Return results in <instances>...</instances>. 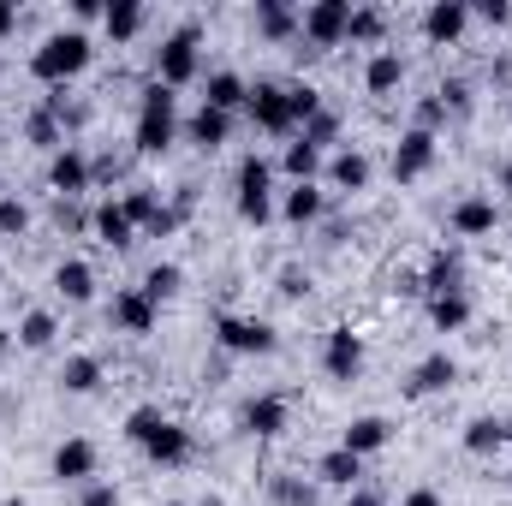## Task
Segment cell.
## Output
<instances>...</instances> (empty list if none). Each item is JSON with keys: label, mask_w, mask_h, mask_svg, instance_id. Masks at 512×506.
<instances>
[{"label": "cell", "mask_w": 512, "mask_h": 506, "mask_svg": "<svg viewBox=\"0 0 512 506\" xmlns=\"http://www.w3.org/2000/svg\"><path fill=\"white\" fill-rule=\"evenodd\" d=\"M102 30H108V42H131V36L143 30V6H137V0H108Z\"/></svg>", "instance_id": "cell-31"}, {"label": "cell", "mask_w": 512, "mask_h": 506, "mask_svg": "<svg viewBox=\"0 0 512 506\" xmlns=\"http://www.w3.org/2000/svg\"><path fill=\"white\" fill-rule=\"evenodd\" d=\"M90 227H96V239H102L108 251H131V245H137V227H131V215L120 203H96Z\"/></svg>", "instance_id": "cell-20"}, {"label": "cell", "mask_w": 512, "mask_h": 506, "mask_svg": "<svg viewBox=\"0 0 512 506\" xmlns=\"http://www.w3.org/2000/svg\"><path fill=\"white\" fill-rule=\"evenodd\" d=\"M54 334H60L54 310H24V322H18V346H30V352H48V346H54Z\"/></svg>", "instance_id": "cell-33"}, {"label": "cell", "mask_w": 512, "mask_h": 506, "mask_svg": "<svg viewBox=\"0 0 512 506\" xmlns=\"http://www.w3.org/2000/svg\"><path fill=\"white\" fill-rule=\"evenodd\" d=\"M507 483H512V477H507Z\"/></svg>", "instance_id": "cell-57"}, {"label": "cell", "mask_w": 512, "mask_h": 506, "mask_svg": "<svg viewBox=\"0 0 512 506\" xmlns=\"http://www.w3.org/2000/svg\"><path fill=\"white\" fill-rule=\"evenodd\" d=\"M346 36H352V42H376V36H382V12H376V6H352Z\"/></svg>", "instance_id": "cell-40"}, {"label": "cell", "mask_w": 512, "mask_h": 506, "mask_svg": "<svg viewBox=\"0 0 512 506\" xmlns=\"http://www.w3.org/2000/svg\"><path fill=\"white\" fill-rule=\"evenodd\" d=\"M280 167L292 173V185H316V173H322V149H310V143L298 137V143H286Z\"/></svg>", "instance_id": "cell-32"}, {"label": "cell", "mask_w": 512, "mask_h": 506, "mask_svg": "<svg viewBox=\"0 0 512 506\" xmlns=\"http://www.w3.org/2000/svg\"><path fill=\"white\" fill-rule=\"evenodd\" d=\"M54 477H60V483H72V489L96 483V447H90L84 435L60 441V447H54Z\"/></svg>", "instance_id": "cell-13"}, {"label": "cell", "mask_w": 512, "mask_h": 506, "mask_svg": "<svg viewBox=\"0 0 512 506\" xmlns=\"http://www.w3.org/2000/svg\"><path fill=\"white\" fill-rule=\"evenodd\" d=\"M286 96H292V120H298V131L322 114V90H310V84H286Z\"/></svg>", "instance_id": "cell-37"}, {"label": "cell", "mask_w": 512, "mask_h": 506, "mask_svg": "<svg viewBox=\"0 0 512 506\" xmlns=\"http://www.w3.org/2000/svg\"><path fill=\"white\" fill-rule=\"evenodd\" d=\"M501 191H507V197H512V161H507V167H501Z\"/></svg>", "instance_id": "cell-52"}, {"label": "cell", "mask_w": 512, "mask_h": 506, "mask_svg": "<svg viewBox=\"0 0 512 506\" xmlns=\"http://www.w3.org/2000/svg\"><path fill=\"white\" fill-rule=\"evenodd\" d=\"M24 227H30V209H24L18 197H0V233H6V239H18Z\"/></svg>", "instance_id": "cell-43"}, {"label": "cell", "mask_w": 512, "mask_h": 506, "mask_svg": "<svg viewBox=\"0 0 512 506\" xmlns=\"http://www.w3.org/2000/svg\"><path fill=\"white\" fill-rule=\"evenodd\" d=\"M120 209L131 215V227H149L161 203H155V191H149V185H131V191H126V203H120Z\"/></svg>", "instance_id": "cell-38"}, {"label": "cell", "mask_w": 512, "mask_h": 506, "mask_svg": "<svg viewBox=\"0 0 512 506\" xmlns=\"http://www.w3.org/2000/svg\"><path fill=\"white\" fill-rule=\"evenodd\" d=\"M435 102H441L447 114H471V84H465V78H447V84L435 90Z\"/></svg>", "instance_id": "cell-42"}, {"label": "cell", "mask_w": 512, "mask_h": 506, "mask_svg": "<svg viewBox=\"0 0 512 506\" xmlns=\"http://www.w3.org/2000/svg\"><path fill=\"white\" fill-rule=\"evenodd\" d=\"M0 197H6V191H0Z\"/></svg>", "instance_id": "cell-56"}, {"label": "cell", "mask_w": 512, "mask_h": 506, "mask_svg": "<svg viewBox=\"0 0 512 506\" xmlns=\"http://www.w3.org/2000/svg\"><path fill=\"white\" fill-rule=\"evenodd\" d=\"M316 477H322L328 489H358V483H364V459L346 453V447H334V453L316 459Z\"/></svg>", "instance_id": "cell-25"}, {"label": "cell", "mask_w": 512, "mask_h": 506, "mask_svg": "<svg viewBox=\"0 0 512 506\" xmlns=\"http://www.w3.org/2000/svg\"><path fill=\"white\" fill-rule=\"evenodd\" d=\"M197 24H179L161 48H155V84H167V90H179V84H191L197 72H203V54H197Z\"/></svg>", "instance_id": "cell-3"}, {"label": "cell", "mask_w": 512, "mask_h": 506, "mask_svg": "<svg viewBox=\"0 0 512 506\" xmlns=\"http://www.w3.org/2000/svg\"><path fill=\"white\" fill-rule=\"evenodd\" d=\"M30 143H42V149H66V143H60V120H54V108H36V114H30Z\"/></svg>", "instance_id": "cell-39"}, {"label": "cell", "mask_w": 512, "mask_h": 506, "mask_svg": "<svg viewBox=\"0 0 512 506\" xmlns=\"http://www.w3.org/2000/svg\"><path fill=\"white\" fill-rule=\"evenodd\" d=\"M471 18H483V24H507L512 6H507V0H477V6H471Z\"/></svg>", "instance_id": "cell-46"}, {"label": "cell", "mask_w": 512, "mask_h": 506, "mask_svg": "<svg viewBox=\"0 0 512 506\" xmlns=\"http://www.w3.org/2000/svg\"><path fill=\"white\" fill-rule=\"evenodd\" d=\"M137 447H143L155 465H185V459H191V429H185V423H173V417H161Z\"/></svg>", "instance_id": "cell-11"}, {"label": "cell", "mask_w": 512, "mask_h": 506, "mask_svg": "<svg viewBox=\"0 0 512 506\" xmlns=\"http://www.w3.org/2000/svg\"><path fill=\"white\" fill-rule=\"evenodd\" d=\"M387 441H393V423L376 417V411H370V417H352V423H346V435H340V447H346V453H358V459L382 453Z\"/></svg>", "instance_id": "cell-17"}, {"label": "cell", "mask_w": 512, "mask_h": 506, "mask_svg": "<svg viewBox=\"0 0 512 506\" xmlns=\"http://www.w3.org/2000/svg\"><path fill=\"white\" fill-rule=\"evenodd\" d=\"M12 24H18V6H12V0H0V36H6Z\"/></svg>", "instance_id": "cell-51"}, {"label": "cell", "mask_w": 512, "mask_h": 506, "mask_svg": "<svg viewBox=\"0 0 512 506\" xmlns=\"http://www.w3.org/2000/svg\"><path fill=\"white\" fill-rule=\"evenodd\" d=\"M48 185L60 191V203H72L78 191H90V161H84V149H54V161H48Z\"/></svg>", "instance_id": "cell-12"}, {"label": "cell", "mask_w": 512, "mask_h": 506, "mask_svg": "<svg viewBox=\"0 0 512 506\" xmlns=\"http://www.w3.org/2000/svg\"><path fill=\"white\" fill-rule=\"evenodd\" d=\"M60 387H66V393H96V387H102V358H90V352L66 358V370H60Z\"/></svg>", "instance_id": "cell-34"}, {"label": "cell", "mask_w": 512, "mask_h": 506, "mask_svg": "<svg viewBox=\"0 0 512 506\" xmlns=\"http://www.w3.org/2000/svg\"><path fill=\"white\" fill-rule=\"evenodd\" d=\"M495 227H501V203H495V197L471 191V197L453 203V233H459V239H489Z\"/></svg>", "instance_id": "cell-10"}, {"label": "cell", "mask_w": 512, "mask_h": 506, "mask_svg": "<svg viewBox=\"0 0 512 506\" xmlns=\"http://www.w3.org/2000/svg\"><path fill=\"white\" fill-rule=\"evenodd\" d=\"M322 370H328L334 381H358V370H364V334H352L346 322H340V328H328Z\"/></svg>", "instance_id": "cell-9"}, {"label": "cell", "mask_w": 512, "mask_h": 506, "mask_svg": "<svg viewBox=\"0 0 512 506\" xmlns=\"http://www.w3.org/2000/svg\"><path fill=\"white\" fill-rule=\"evenodd\" d=\"M304 292H310V274L286 268V274H280V298H304Z\"/></svg>", "instance_id": "cell-47"}, {"label": "cell", "mask_w": 512, "mask_h": 506, "mask_svg": "<svg viewBox=\"0 0 512 506\" xmlns=\"http://www.w3.org/2000/svg\"><path fill=\"white\" fill-rule=\"evenodd\" d=\"M435 149H441V137H435V131L411 126L399 143H393V179H405V185H411V179H423V173L435 167Z\"/></svg>", "instance_id": "cell-8"}, {"label": "cell", "mask_w": 512, "mask_h": 506, "mask_svg": "<svg viewBox=\"0 0 512 506\" xmlns=\"http://www.w3.org/2000/svg\"><path fill=\"white\" fill-rule=\"evenodd\" d=\"M215 346L227 358H268L280 346V334L268 322H256V316H215Z\"/></svg>", "instance_id": "cell-5"}, {"label": "cell", "mask_w": 512, "mask_h": 506, "mask_svg": "<svg viewBox=\"0 0 512 506\" xmlns=\"http://www.w3.org/2000/svg\"><path fill=\"white\" fill-rule=\"evenodd\" d=\"M453 381H459V358H453V352H429V358L411 370L405 393H411V399H429V393H447Z\"/></svg>", "instance_id": "cell-15"}, {"label": "cell", "mask_w": 512, "mask_h": 506, "mask_svg": "<svg viewBox=\"0 0 512 506\" xmlns=\"http://www.w3.org/2000/svg\"><path fill=\"white\" fill-rule=\"evenodd\" d=\"M346 506H387V501L376 495V489H364V483H358V489H352V501H346Z\"/></svg>", "instance_id": "cell-50"}, {"label": "cell", "mask_w": 512, "mask_h": 506, "mask_svg": "<svg viewBox=\"0 0 512 506\" xmlns=\"http://www.w3.org/2000/svg\"><path fill=\"white\" fill-rule=\"evenodd\" d=\"M185 137L203 149V155H215V149H227V137H233V114H215V108H197L191 120H185Z\"/></svg>", "instance_id": "cell-21"}, {"label": "cell", "mask_w": 512, "mask_h": 506, "mask_svg": "<svg viewBox=\"0 0 512 506\" xmlns=\"http://www.w3.org/2000/svg\"><path fill=\"white\" fill-rule=\"evenodd\" d=\"M251 102V84L239 78V72H209V84H203V108H215V114H239Z\"/></svg>", "instance_id": "cell-19"}, {"label": "cell", "mask_w": 512, "mask_h": 506, "mask_svg": "<svg viewBox=\"0 0 512 506\" xmlns=\"http://www.w3.org/2000/svg\"><path fill=\"white\" fill-rule=\"evenodd\" d=\"M507 447H512V423H507Z\"/></svg>", "instance_id": "cell-54"}, {"label": "cell", "mask_w": 512, "mask_h": 506, "mask_svg": "<svg viewBox=\"0 0 512 506\" xmlns=\"http://www.w3.org/2000/svg\"><path fill=\"white\" fill-rule=\"evenodd\" d=\"M280 215H286L292 227H316V221L328 215V197H322L316 185H292V191L280 197Z\"/></svg>", "instance_id": "cell-24"}, {"label": "cell", "mask_w": 512, "mask_h": 506, "mask_svg": "<svg viewBox=\"0 0 512 506\" xmlns=\"http://www.w3.org/2000/svg\"><path fill=\"white\" fill-rule=\"evenodd\" d=\"M429 322H435L441 334H459V328L471 322V298H465V292H441V298H429Z\"/></svg>", "instance_id": "cell-30"}, {"label": "cell", "mask_w": 512, "mask_h": 506, "mask_svg": "<svg viewBox=\"0 0 512 506\" xmlns=\"http://www.w3.org/2000/svg\"><path fill=\"white\" fill-rule=\"evenodd\" d=\"M78 506H120V489L114 483H84L78 489Z\"/></svg>", "instance_id": "cell-45"}, {"label": "cell", "mask_w": 512, "mask_h": 506, "mask_svg": "<svg viewBox=\"0 0 512 506\" xmlns=\"http://www.w3.org/2000/svg\"><path fill=\"white\" fill-rule=\"evenodd\" d=\"M155 423H161V411H155V405H137V411L126 417V441H143Z\"/></svg>", "instance_id": "cell-44"}, {"label": "cell", "mask_w": 512, "mask_h": 506, "mask_svg": "<svg viewBox=\"0 0 512 506\" xmlns=\"http://www.w3.org/2000/svg\"><path fill=\"white\" fill-rule=\"evenodd\" d=\"M346 24H352V0H310L304 18H298V36L316 42V48H340Z\"/></svg>", "instance_id": "cell-7"}, {"label": "cell", "mask_w": 512, "mask_h": 506, "mask_svg": "<svg viewBox=\"0 0 512 506\" xmlns=\"http://www.w3.org/2000/svg\"><path fill=\"white\" fill-rule=\"evenodd\" d=\"M245 114H251V126L268 131V137H292V131H298V120H292V96H286V84H274V78L251 84Z\"/></svg>", "instance_id": "cell-6"}, {"label": "cell", "mask_w": 512, "mask_h": 506, "mask_svg": "<svg viewBox=\"0 0 512 506\" xmlns=\"http://www.w3.org/2000/svg\"><path fill=\"white\" fill-rule=\"evenodd\" d=\"M465 24H471V6H465V0H435V6L423 12V36H429V42H459Z\"/></svg>", "instance_id": "cell-18"}, {"label": "cell", "mask_w": 512, "mask_h": 506, "mask_svg": "<svg viewBox=\"0 0 512 506\" xmlns=\"http://www.w3.org/2000/svg\"><path fill=\"white\" fill-rule=\"evenodd\" d=\"M399 506H447V501H441L435 489H411V495H405V501H399Z\"/></svg>", "instance_id": "cell-49"}, {"label": "cell", "mask_w": 512, "mask_h": 506, "mask_svg": "<svg viewBox=\"0 0 512 506\" xmlns=\"http://www.w3.org/2000/svg\"><path fill=\"white\" fill-rule=\"evenodd\" d=\"M239 423H245V435H256V441L286 435V399H280V393H262V399H251V405L239 411Z\"/></svg>", "instance_id": "cell-16"}, {"label": "cell", "mask_w": 512, "mask_h": 506, "mask_svg": "<svg viewBox=\"0 0 512 506\" xmlns=\"http://www.w3.org/2000/svg\"><path fill=\"white\" fill-rule=\"evenodd\" d=\"M90 60H96V42H90L84 30H54V36H42V48L30 54V72H36L42 84L66 90L72 78L90 72Z\"/></svg>", "instance_id": "cell-1"}, {"label": "cell", "mask_w": 512, "mask_h": 506, "mask_svg": "<svg viewBox=\"0 0 512 506\" xmlns=\"http://www.w3.org/2000/svg\"><path fill=\"white\" fill-rule=\"evenodd\" d=\"M54 292H60L66 304H90V298H96V268L78 262V256H66V262L54 268Z\"/></svg>", "instance_id": "cell-23"}, {"label": "cell", "mask_w": 512, "mask_h": 506, "mask_svg": "<svg viewBox=\"0 0 512 506\" xmlns=\"http://www.w3.org/2000/svg\"><path fill=\"white\" fill-rule=\"evenodd\" d=\"M167 506H179V501H167Z\"/></svg>", "instance_id": "cell-55"}, {"label": "cell", "mask_w": 512, "mask_h": 506, "mask_svg": "<svg viewBox=\"0 0 512 506\" xmlns=\"http://www.w3.org/2000/svg\"><path fill=\"white\" fill-rule=\"evenodd\" d=\"M399 84H405V60H399L393 48H382V54L364 66V90H370V96H393Z\"/></svg>", "instance_id": "cell-27"}, {"label": "cell", "mask_w": 512, "mask_h": 506, "mask_svg": "<svg viewBox=\"0 0 512 506\" xmlns=\"http://www.w3.org/2000/svg\"><path fill=\"white\" fill-rule=\"evenodd\" d=\"M239 221H251V227L274 221V167L262 155L239 161Z\"/></svg>", "instance_id": "cell-4"}, {"label": "cell", "mask_w": 512, "mask_h": 506, "mask_svg": "<svg viewBox=\"0 0 512 506\" xmlns=\"http://www.w3.org/2000/svg\"><path fill=\"white\" fill-rule=\"evenodd\" d=\"M102 12H108V6H102V0H72V18H78V24H96V18H102Z\"/></svg>", "instance_id": "cell-48"}, {"label": "cell", "mask_w": 512, "mask_h": 506, "mask_svg": "<svg viewBox=\"0 0 512 506\" xmlns=\"http://www.w3.org/2000/svg\"><path fill=\"white\" fill-rule=\"evenodd\" d=\"M179 286H185V268H179V262H155V268L143 274V292H149L155 304H167Z\"/></svg>", "instance_id": "cell-35"}, {"label": "cell", "mask_w": 512, "mask_h": 506, "mask_svg": "<svg viewBox=\"0 0 512 506\" xmlns=\"http://www.w3.org/2000/svg\"><path fill=\"white\" fill-rule=\"evenodd\" d=\"M501 447H507V423H501V417H471V423H465V453L489 459V453H501Z\"/></svg>", "instance_id": "cell-29"}, {"label": "cell", "mask_w": 512, "mask_h": 506, "mask_svg": "<svg viewBox=\"0 0 512 506\" xmlns=\"http://www.w3.org/2000/svg\"><path fill=\"white\" fill-rule=\"evenodd\" d=\"M173 137H179V96L167 90V84H143V96H137V126H131V143H137V155H167L173 149Z\"/></svg>", "instance_id": "cell-2"}, {"label": "cell", "mask_w": 512, "mask_h": 506, "mask_svg": "<svg viewBox=\"0 0 512 506\" xmlns=\"http://www.w3.org/2000/svg\"><path fill=\"white\" fill-rule=\"evenodd\" d=\"M328 179H334L340 191H364V185H370V155H364V149H340V155L328 161Z\"/></svg>", "instance_id": "cell-28"}, {"label": "cell", "mask_w": 512, "mask_h": 506, "mask_svg": "<svg viewBox=\"0 0 512 506\" xmlns=\"http://www.w3.org/2000/svg\"><path fill=\"white\" fill-rule=\"evenodd\" d=\"M203 506H227V501H215V495H209V501H203Z\"/></svg>", "instance_id": "cell-53"}, {"label": "cell", "mask_w": 512, "mask_h": 506, "mask_svg": "<svg viewBox=\"0 0 512 506\" xmlns=\"http://www.w3.org/2000/svg\"><path fill=\"white\" fill-rule=\"evenodd\" d=\"M256 30H262L268 42H292V36H298V12H292L286 0H256Z\"/></svg>", "instance_id": "cell-26"}, {"label": "cell", "mask_w": 512, "mask_h": 506, "mask_svg": "<svg viewBox=\"0 0 512 506\" xmlns=\"http://www.w3.org/2000/svg\"><path fill=\"white\" fill-rule=\"evenodd\" d=\"M298 137H304V143H310V149H328V143H340V120H334V114H328V108H322V114H316V120H310V126L298 131Z\"/></svg>", "instance_id": "cell-41"}, {"label": "cell", "mask_w": 512, "mask_h": 506, "mask_svg": "<svg viewBox=\"0 0 512 506\" xmlns=\"http://www.w3.org/2000/svg\"><path fill=\"white\" fill-rule=\"evenodd\" d=\"M155 310H161V304H155L143 286H126V292H114V310H108V316H114L120 334H149V328H155Z\"/></svg>", "instance_id": "cell-14"}, {"label": "cell", "mask_w": 512, "mask_h": 506, "mask_svg": "<svg viewBox=\"0 0 512 506\" xmlns=\"http://www.w3.org/2000/svg\"><path fill=\"white\" fill-rule=\"evenodd\" d=\"M459 280H465V256L459 251H435L429 256V268H423V286H417V292H429V298H441V292H465Z\"/></svg>", "instance_id": "cell-22"}, {"label": "cell", "mask_w": 512, "mask_h": 506, "mask_svg": "<svg viewBox=\"0 0 512 506\" xmlns=\"http://www.w3.org/2000/svg\"><path fill=\"white\" fill-rule=\"evenodd\" d=\"M268 495H274L280 506H316V483H304V477H286V471H280V477L268 483Z\"/></svg>", "instance_id": "cell-36"}]
</instances>
